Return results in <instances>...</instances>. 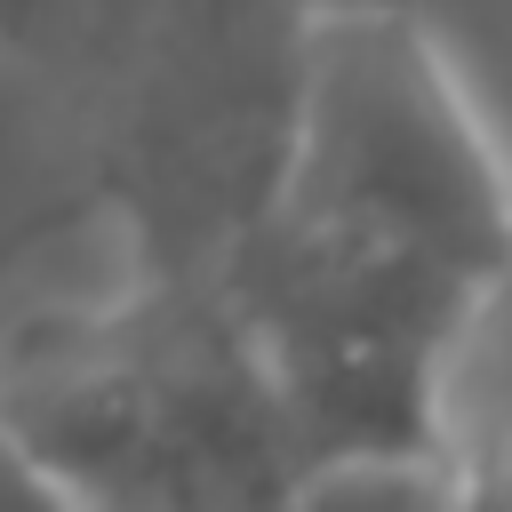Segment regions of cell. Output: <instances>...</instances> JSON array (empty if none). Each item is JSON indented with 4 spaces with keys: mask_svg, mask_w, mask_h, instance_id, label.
I'll use <instances>...</instances> for the list:
<instances>
[{
    "mask_svg": "<svg viewBox=\"0 0 512 512\" xmlns=\"http://www.w3.org/2000/svg\"><path fill=\"white\" fill-rule=\"evenodd\" d=\"M208 272L296 464L440 448V376L512 272V168L416 8L304 16L280 152Z\"/></svg>",
    "mask_w": 512,
    "mask_h": 512,
    "instance_id": "obj_1",
    "label": "cell"
},
{
    "mask_svg": "<svg viewBox=\"0 0 512 512\" xmlns=\"http://www.w3.org/2000/svg\"><path fill=\"white\" fill-rule=\"evenodd\" d=\"M0 432L64 504L264 512L296 472L208 264H144L24 320L0 352Z\"/></svg>",
    "mask_w": 512,
    "mask_h": 512,
    "instance_id": "obj_2",
    "label": "cell"
},
{
    "mask_svg": "<svg viewBox=\"0 0 512 512\" xmlns=\"http://www.w3.org/2000/svg\"><path fill=\"white\" fill-rule=\"evenodd\" d=\"M264 512H456V472L440 448L304 456Z\"/></svg>",
    "mask_w": 512,
    "mask_h": 512,
    "instance_id": "obj_3",
    "label": "cell"
},
{
    "mask_svg": "<svg viewBox=\"0 0 512 512\" xmlns=\"http://www.w3.org/2000/svg\"><path fill=\"white\" fill-rule=\"evenodd\" d=\"M64 512H128V504H64Z\"/></svg>",
    "mask_w": 512,
    "mask_h": 512,
    "instance_id": "obj_5",
    "label": "cell"
},
{
    "mask_svg": "<svg viewBox=\"0 0 512 512\" xmlns=\"http://www.w3.org/2000/svg\"><path fill=\"white\" fill-rule=\"evenodd\" d=\"M0 512H64V496L8 448V432H0Z\"/></svg>",
    "mask_w": 512,
    "mask_h": 512,
    "instance_id": "obj_4",
    "label": "cell"
}]
</instances>
